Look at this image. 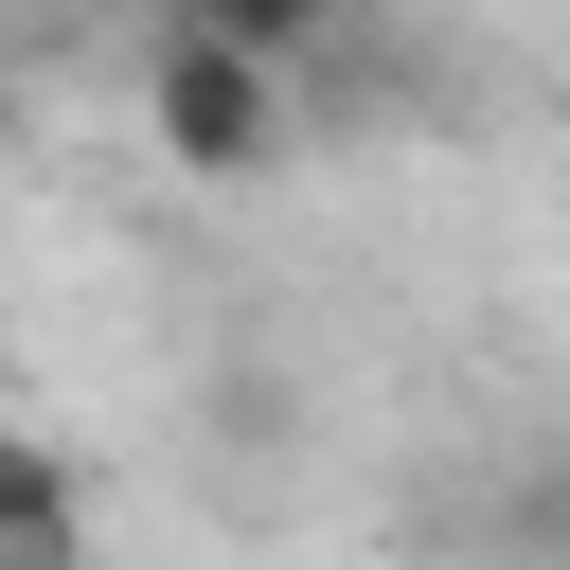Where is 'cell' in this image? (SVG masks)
Segmentation results:
<instances>
[{
    "instance_id": "cell-3",
    "label": "cell",
    "mask_w": 570,
    "mask_h": 570,
    "mask_svg": "<svg viewBox=\"0 0 570 570\" xmlns=\"http://www.w3.org/2000/svg\"><path fill=\"white\" fill-rule=\"evenodd\" d=\"M160 36H214V53H267V71H321L356 36V0H160Z\"/></svg>"
},
{
    "instance_id": "cell-2",
    "label": "cell",
    "mask_w": 570,
    "mask_h": 570,
    "mask_svg": "<svg viewBox=\"0 0 570 570\" xmlns=\"http://www.w3.org/2000/svg\"><path fill=\"white\" fill-rule=\"evenodd\" d=\"M0 570H89V463L53 428H0Z\"/></svg>"
},
{
    "instance_id": "cell-1",
    "label": "cell",
    "mask_w": 570,
    "mask_h": 570,
    "mask_svg": "<svg viewBox=\"0 0 570 570\" xmlns=\"http://www.w3.org/2000/svg\"><path fill=\"white\" fill-rule=\"evenodd\" d=\"M142 142H160V178L249 196V178H285V160H303V71L214 53V36H142Z\"/></svg>"
}]
</instances>
